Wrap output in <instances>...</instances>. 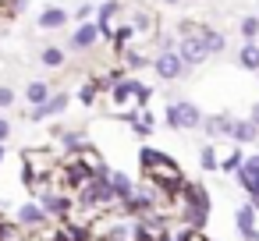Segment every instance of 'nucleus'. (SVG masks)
Returning a JSON list of instances; mask_svg holds the SVG:
<instances>
[{
    "label": "nucleus",
    "instance_id": "4468645a",
    "mask_svg": "<svg viewBox=\"0 0 259 241\" xmlns=\"http://www.w3.org/2000/svg\"><path fill=\"white\" fill-rule=\"evenodd\" d=\"M110 188H114L121 199H128V195H132V184H128V177H124V174H114V177H110Z\"/></svg>",
    "mask_w": 259,
    "mask_h": 241
},
{
    "label": "nucleus",
    "instance_id": "b1692460",
    "mask_svg": "<svg viewBox=\"0 0 259 241\" xmlns=\"http://www.w3.org/2000/svg\"><path fill=\"white\" fill-rule=\"evenodd\" d=\"M167 4H181V0H167Z\"/></svg>",
    "mask_w": 259,
    "mask_h": 241
},
{
    "label": "nucleus",
    "instance_id": "39448f33",
    "mask_svg": "<svg viewBox=\"0 0 259 241\" xmlns=\"http://www.w3.org/2000/svg\"><path fill=\"white\" fill-rule=\"evenodd\" d=\"M64 22H68V15H64L61 8H47V11L39 15V25H43V29H61Z\"/></svg>",
    "mask_w": 259,
    "mask_h": 241
},
{
    "label": "nucleus",
    "instance_id": "a211bd4d",
    "mask_svg": "<svg viewBox=\"0 0 259 241\" xmlns=\"http://www.w3.org/2000/svg\"><path fill=\"white\" fill-rule=\"evenodd\" d=\"M241 36H245V39H255V36H259V18H245V22H241Z\"/></svg>",
    "mask_w": 259,
    "mask_h": 241
},
{
    "label": "nucleus",
    "instance_id": "6ab92c4d",
    "mask_svg": "<svg viewBox=\"0 0 259 241\" xmlns=\"http://www.w3.org/2000/svg\"><path fill=\"white\" fill-rule=\"evenodd\" d=\"M202 167H206V170H213V167H217V156H213V149H209V146L202 149Z\"/></svg>",
    "mask_w": 259,
    "mask_h": 241
},
{
    "label": "nucleus",
    "instance_id": "7ed1b4c3",
    "mask_svg": "<svg viewBox=\"0 0 259 241\" xmlns=\"http://www.w3.org/2000/svg\"><path fill=\"white\" fill-rule=\"evenodd\" d=\"M178 57H181L185 64H199V61H206V46H202V39H195V36H188V39L181 43V50H178Z\"/></svg>",
    "mask_w": 259,
    "mask_h": 241
},
{
    "label": "nucleus",
    "instance_id": "f257e3e1",
    "mask_svg": "<svg viewBox=\"0 0 259 241\" xmlns=\"http://www.w3.org/2000/svg\"><path fill=\"white\" fill-rule=\"evenodd\" d=\"M167 121H170L174 128H199V124H202L199 107H192V103H174V107L167 110Z\"/></svg>",
    "mask_w": 259,
    "mask_h": 241
},
{
    "label": "nucleus",
    "instance_id": "6e6552de",
    "mask_svg": "<svg viewBox=\"0 0 259 241\" xmlns=\"http://www.w3.org/2000/svg\"><path fill=\"white\" fill-rule=\"evenodd\" d=\"M96 32H100V25H82V29L71 36V43H75V46H89V43L96 39Z\"/></svg>",
    "mask_w": 259,
    "mask_h": 241
},
{
    "label": "nucleus",
    "instance_id": "f3484780",
    "mask_svg": "<svg viewBox=\"0 0 259 241\" xmlns=\"http://www.w3.org/2000/svg\"><path fill=\"white\" fill-rule=\"evenodd\" d=\"M238 227H241L245 237H255V234H252V209H241V213H238Z\"/></svg>",
    "mask_w": 259,
    "mask_h": 241
},
{
    "label": "nucleus",
    "instance_id": "20e7f679",
    "mask_svg": "<svg viewBox=\"0 0 259 241\" xmlns=\"http://www.w3.org/2000/svg\"><path fill=\"white\" fill-rule=\"evenodd\" d=\"M64 107H68V96H54V100H47L43 107H36V110H32V121H47L50 114H61Z\"/></svg>",
    "mask_w": 259,
    "mask_h": 241
},
{
    "label": "nucleus",
    "instance_id": "423d86ee",
    "mask_svg": "<svg viewBox=\"0 0 259 241\" xmlns=\"http://www.w3.org/2000/svg\"><path fill=\"white\" fill-rule=\"evenodd\" d=\"M231 138H234V142H252V138H255V124H252V121H234Z\"/></svg>",
    "mask_w": 259,
    "mask_h": 241
},
{
    "label": "nucleus",
    "instance_id": "9b49d317",
    "mask_svg": "<svg viewBox=\"0 0 259 241\" xmlns=\"http://www.w3.org/2000/svg\"><path fill=\"white\" fill-rule=\"evenodd\" d=\"M241 64H245L248 71H259V46H252V43H248V46L241 50Z\"/></svg>",
    "mask_w": 259,
    "mask_h": 241
},
{
    "label": "nucleus",
    "instance_id": "0eeeda50",
    "mask_svg": "<svg viewBox=\"0 0 259 241\" xmlns=\"http://www.w3.org/2000/svg\"><path fill=\"white\" fill-rule=\"evenodd\" d=\"M25 96H29V103H36V107H43V103L50 100V85H47V82H32Z\"/></svg>",
    "mask_w": 259,
    "mask_h": 241
},
{
    "label": "nucleus",
    "instance_id": "4be33fe9",
    "mask_svg": "<svg viewBox=\"0 0 259 241\" xmlns=\"http://www.w3.org/2000/svg\"><path fill=\"white\" fill-rule=\"evenodd\" d=\"M8 135H11V124H8V121H0V142H4Z\"/></svg>",
    "mask_w": 259,
    "mask_h": 241
},
{
    "label": "nucleus",
    "instance_id": "ddd939ff",
    "mask_svg": "<svg viewBox=\"0 0 259 241\" xmlns=\"http://www.w3.org/2000/svg\"><path fill=\"white\" fill-rule=\"evenodd\" d=\"M234 128V121H227V117H213V121H206V131L209 135H220V131H231Z\"/></svg>",
    "mask_w": 259,
    "mask_h": 241
},
{
    "label": "nucleus",
    "instance_id": "5701e85b",
    "mask_svg": "<svg viewBox=\"0 0 259 241\" xmlns=\"http://www.w3.org/2000/svg\"><path fill=\"white\" fill-rule=\"evenodd\" d=\"M252 124H255V128H259V103H255V107H252Z\"/></svg>",
    "mask_w": 259,
    "mask_h": 241
},
{
    "label": "nucleus",
    "instance_id": "2eb2a0df",
    "mask_svg": "<svg viewBox=\"0 0 259 241\" xmlns=\"http://www.w3.org/2000/svg\"><path fill=\"white\" fill-rule=\"evenodd\" d=\"M132 92H139V82H121V85L114 89V100H117V103H124Z\"/></svg>",
    "mask_w": 259,
    "mask_h": 241
},
{
    "label": "nucleus",
    "instance_id": "f8f14e48",
    "mask_svg": "<svg viewBox=\"0 0 259 241\" xmlns=\"http://www.w3.org/2000/svg\"><path fill=\"white\" fill-rule=\"evenodd\" d=\"M39 61H43V64H47V68H61V64H64V54H61V50H57V46H47V50H43V57H39Z\"/></svg>",
    "mask_w": 259,
    "mask_h": 241
},
{
    "label": "nucleus",
    "instance_id": "aec40b11",
    "mask_svg": "<svg viewBox=\"0 0 259 241\" xmlns=\"http://www.w3.org/2000/svg\"><path fill=\"white\" fill-rule=\"evenodd\" d=\"M15 103V92L11 89H0V107H11Z\"/></svg>",
    "mask_w": 259,
    "mask_h": 241
},
{
    "label": "nucleus",
    "instance_id": "9d476101",
    "mask_svg": "<svg viewBox=\"0 0 259 241\" xmlns=\"http://www.w3.org/2000/svg\"><path fill=\"white\" fill-rule=\"evenodd\" d=\"M18 220L22 223H43V209L39 206H22L18 209Z\"/></svg>",
    "mask_w": 259,
    "mask_h": 241
},
{
    "label": "nucleus",
    "instance_id": "412c9836",
    "mask_svg": "<svg viewBox=\"0 0 259 241\" xmlns=\"http://www.w3.org/2000/svg\"><path fill=\"white\" fill-rule=\"evenodd\" d=\"M224 167H227V170H234V167H241V156H238V153H234V156H231V160H227V163H224Z\"/></svg>",
    "mask_w": 259,
    "mask_h": 241
},
{
    "label": "nucleus",
    "instance_id": "dca6fc26",
    "mask_svg": "<svg viewBox=\"0 0 259 241\" xmlns=\"http://www.w3.org/2000/svg\"><path fill=\"white\" fill-rule=\"evenodd\" d=\"M43 209H47V213H64L68 202H64L61 195H47V199H43Z\"/></svg>",
    "mask_w": 259,
    "mask_h": 241
},
{
    "label": "nucleus",
    "instance_id": "393cba45",
    "mask_svg": "<svg viewBox=\"0 0 259 241\" xmlns=\"http://www.w3.org/2000/svg\"><path fill=\"white\" fill-rule=\"evenodd\" d=\"M0 156H4V149H0Z\"/></svg>",
    "mask_w": 259,
    "mask_h": 241
},
{
    "label": "nucleus",
    "instance_id": "1a4fd4ad",
    "mask_svg": "<svg viewBox=\"0 0 259 241\" xmlns=\"http://www.w3.org/2000/svg\"><path fill=\"white\" fill-rule=\"evenodd\" d=\"M199 39H202V46H206V54H217V50H224V36H217V32H209V29H206V32L199 36Z\"/></svg>",
    "mask_w": 259,
    "mask_h": 241
},
{
    "label": "nucleus",
    "instance_id": "f03ea898",
    "mask_svg": "<svg viewBox=\"0 0 259 241\" xmlns=\"http://www.w3.org/2000/svg\"><path fill=\"white\" fill-rule=\"evenodd\" d=\"M181 71H185V61L178 54H160L156 57V75L160 78H178Z\"/></svg>",
    "mask_w": 259,
    "mask_h": 241
}]
</instances>
